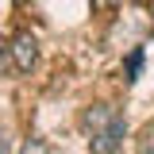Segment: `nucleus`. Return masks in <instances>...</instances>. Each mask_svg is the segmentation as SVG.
Masks as SVG:
<instances>
[{"label": "nucleus", "mask_w": 154, "mask_h": 154, "mask_svg": "<svg viewBox=\"0 0 154 154\" xmlns=\"http://www.w3.org/2000/svg\"><path fill=\"white\" fill-rule=\"evenodd\" d=\"M0 154H12V143H8V131H0Z\"/></svg>", "instance_id": "obj_6"}, {"label": "nucleus", "mask_w": 154, "mask_h": 154, "mask_svg": "<svg viewBox=\"0 0 154 154\" xmlns=\"http://www.w3.org/2000/svg\"><path fill=\"white\" fill-rule=\"evenodd\" d=\"M139 66H143V50H131V58H127V81L139 77Z\"/></svg>", "instance_id": "obj_5"}, {"label": "nucleus", "mask_w": 154, "mask_h": 154, "mask_svg": "<svg viewBox=\"0 0 154 154\" xmlns=\"http://www.w3.org/2000/svg\"><path fill=\"white\" fill-rule=\"evenodd\" d=\"M19 154H50V146H46L42 139H27V143H23V150H19Z\"/></svg>", "instance_id": "obj_4"}, {"label": "nucleus", "mask_w": 154, "mask_h": 154, "mask_svg": "<svg viewBox=\"0 0 154 154\" xmlns=\"http://www.w3.org/2000/svg\"><path fill=\"white\" fill-rule=\"evenodd\" d=\"M123 135H127V123H123V116H119L108 131H100V135L89 139V150L93 154H116L119 146H123Z\"/></svg>", "instance_id": "obj_3"}, {"label": "nucleus", "mask_w": 154, "mask_h": 154, "mask_svg": "<svg viewBox=\"0 0 154 154\" xmlns=\"http://www.w3.org/2000/svg\"><path fill=\"white\" fill-rule=\"evenodd\" d=\"M143 154H154V146H146V150H143Z\"/></svg>", "instance_id": "obj_7"}, {"label": "nucleus", "mask_w": 154, "mask_h": 154, "mask_svg": "<svg viewBox=\"0 0 154 154\" xmlns=\"http://www.w3.org/2000/svg\"><path fill=\"white\" fill-rule=\"evenodd\" d=\"M116 119H119V112H116L112 104H89V108L81 112V127H85V131H89V139H93V135L108 131Z\"/></svg>", "instance_id": "obj_2"}, {"label": "nucleus", "mask_w": 154, "mask_h": 154, "mask_svg": "<svg viewBox=\"0 0 154 154\" xmlns=\"http://www.w3.org/2000/svg\"><path fill=\"white\" fill-rule=\"evenodd\" d=\"M8 54H12V62H16V69L19 73H31L35 69V62H38V42H35V35H16L12 38V46H8Z\"/></svg>", "instance_id": "obj_1"}, {"label": "nucleus", "mask_w": 154, "mask_h": 154, "mask_svg": "<svg viewBox=\"0 0 154 154\" xmlns=\"http://www.w3.org/2000/svg\"><path fill=\"white\" fill-rule=\"evenodd\" d=\"M0 50H8V46H4V38H0Z\"/></svg>", "instance_id": "obj_8"}]
</instances>
